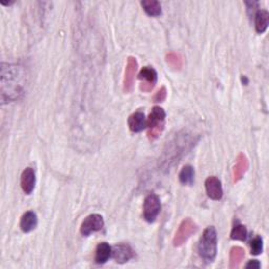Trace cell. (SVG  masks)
<instances>
[{
    "label": "cell",
    "mask_w": 269,
    "mask_h": 269,
    "mask_svg": "<svg viewBox=\"0 0 269 269\" xmlns=\"http://www.w3.org/2000/svg\"><path fill=\"white\" fill-rule=\"evenodd\" d=\"M197 225L196 223L193 222L191 219L188 218L181 222L180 226H179L177 233L174 237L173 244L176 247H179L182 244H184L186 241L188 240L191 235H193L197 231Z\"/></svg>",
    "instance_id": "277c9868"
},
{
    "label": "cell",
    "mask_w": 269,
    "mask_h": 269,
    "mask_svg": "<svg viewBox=\"0 0 269 269\" xmlns=\"http://www.w3.org/2000/svg\"><path fill=\"white\" fill-rule=\"evenodd\" d=\"M249 167V163L247 158L244 154H239L236 160V165L234 167V182L240 181L245 175L246 171H247Z\"/></svg>",
    "instance_id": "7c38bea8"
},
{
    "label": "cell",
    "mask_w": 269,
    "mask_h": 269,
    "mask_svg": "<svg viewBox=\"0 0 269 269\" xmlns=\"http://www.w3.org/2000/svg\"><path fill=\"white\" fill-rule=\"evenodd\" d=\"M260 263H259V261L257 260H252V261H249V262L246 264V268H260Z\"/></svg>",
    "instance_id": "cb8c5ba5"
},
{
    "label": "cell",
    "mask_w": 269,
    "mask_h": 269,
    "mask_svg": "<svg viewBox=\"0 0 269 269\" xmlns=\"http://www.w3.org/2000/svg\"><path fill=\"white\" fill-rule=\"evenodd\" d=\"M141 5L149 16L157 17L162 13L161 4L158 1H156V0H144V1L141 2Z\"/></svg>",
    "instance_id": "e0dca14e"
},
{
    "label": "cell",
    "mask_w": 269,
    "mask_h": 269,
    "mask_svg": "<svg viewBox=\"0 0 269 269\" xmlns=\"http://www.w3.org/2000/svg\"><path fill=\"white\" fill-rule=\"evenodd\" d=\"M193 179H195V169L190 165L184 166L179 174V180L184 185H191L193 183Z\"/></svg>",
    "instance_id": "d6986e66"
},
{
    "label": "cell",
    "mask_w": 269,
    "mask_h": 269,
    "mask_svg": "<svg viewBox=\"0 0 269 269\" xmlns=\"http://www.w3.org/2000/svg\"><path fill=\"white\" fill-rule=\"evenodd\" d=\"M138 70V62L134 58L130 57L128 59V63L125 67V74L123 79V91L125 93H130L134 85V75H136Z\"/></svg>",
    "instance_id": "ba28073f"
},
{
    "label": "cell",
    "mask_w": 269,
    "mask_h": 269,
    "mask_svg": "<svg viewBox=\"0 0 269 269\" xmlns=\"http://www.w3.org/2000/svg\"><path fill=\"white\" fill-rule=\"evenodd\" d=\"M111 256L118 263H125L134 257V250L128 244H118L111 250Z\"/></svg>",
    "instance_id": "30bf717a"
},
{
    "label": "cell",
    "mask_w": 269,
    "mask_h": 269,
    "mask_svg": "<svg viewBox=\"0 0 269 269\" xmlns=\"http://www.w3.org/2000/svg\"><path fill=\"white\" fill-rule=\"evenodd\" d=\"M110 256H111V248L108 243L102 242L97 246L96 256H95V261L97 264L106 263Z\"/></svg>",
    "instance_id": "9a60e30c"
},
{
    "label": "cell",
    "mask_w": 269,
    "mask_h": 269,
    "mask_svg": "<svg viewBox=\"0 0 269 269\" xmlns=\"http://www.w3.org/2000/svg\"><path fill=\"white\" fill-rule=\"evenodd\" d=\"M166 62L173 70H180L182 67V58L176 52H169L166 54Z\"/></svg>",
    "instance_id": "ffe728a7"
},
{
    "label": "cell",
    "mask_w": 269,
    "mask_h": 269,
    "mask_svg": "<svg viewBox=\"0 0 269 269\" xmlns=\"http://www.w3.org/2000/svg\"><path fill=\"white\" fill-rule=\"evenodd\" d=\"M129 126H130V130L134 133L143 131L146 126V120H145L144 114L141 113V111H137V113L130 116Z\"/></svg>",
    "instance_id": "4fadbf2b"
},
{
    "label": "cell",
    "mask_w": 269,
    "mask_h": 269,
    "mask_svg": "<svg viewBox=\"0 0 269 269\" xmlns=\"http://www.w3.org/2000/svg\"><path fill=\"white\" fill-rule=\"evenodd\" d=\"M256 31L259 34L264 33L269 24V14L265 10H260L256 13Z\"/></svg>",
    "instance_id": "2e32d148"
},
{
    "label": "cell",
    "mask_w": 269,
    "mask_h": 269,
    "mask_svg": "<svg viewBox=\"0 0 269 269\" xmlns=\"http://www.w3.org/2000/svg\"><path fill=\"white\" fill-rule=\"evenodd\" d=\"M139 79L144 80L140 84L141 91L151 92L157 82V72L151 66H144L139 74Z\"/></svg>",
    "instance_id": "52a82bcc"
},
{
    "label": "cell",
    "mask_w": 269,
    "mask_h": 269,
    "mask_svg": "<svg viewBox=\"0 0 269 269\" xmlns=\"http://www.w3.org/2000/svg\"><path fill=\"white\" fill-rule=\"evenodd\" d=\"M104 225L102 215L98 214H93L89 215L88 216L84 219L82 222L81 227H80V233L83 236H89L96 231H99L102 229Z\"/></svg>",
    "instance_id": "8992f818"
},
{
    "label": "cell",
    "mask_w": 269,
    "mask_h": 269,
    "mask_svg": "<svg viewBox=\"0 0 269 269\" xmlns=\"http://www.w3.org/2000/svg\"><path fill=\"white\" fill-rule=\"evenodd\" d=\"M246 236H247V229H246L244 225H241V224H237V225H235V227L230 233V238L233 239V240L244 241L246 239Z\"/></svg>",
    "instance_id": "44dd1931"
},
{
    "label": "cell",
    "mask_w": 269,
    "mask_h": 269,
    "mask_svg": "<svg viewBox=\"0 0 269 269\" xmlns=\"http://www.w3.org/2000/svg\"><path fill=\"white\" fill-rule=\"evenodd\" d=\"M27 75L24 67L16 64H1V100L10 102L25 94Z\"/></svg>",
    "instance_id": "6da1fadb"
},
{
    "label": "cell",
    "mask_w": 269,
    "mask_h": 269,
    "mask_svg": "<svg viewBox=\"0 0 269 269\" xmlns=\"http://www.w3.org/2000/svg\"><path fill=\"white\" fill-rule=\"evenodd\" d=\"M37 223H38V220H37L36 214L34 212H27L21 216L20 227L25 233H29V231L35 229Z\"/></svg>",
    "instance_id": "5bb4252c"
},
{
    "label": "cell",
    "mask_w": 269,
    "mask_h": 269,
    "mask_svg": "<svg viewBox=\"0 0 269 269\" xmlns=\"http://www.w3.org/2000/svg\"><path fill=\"white\" fill-rule=\"evenodd\" d=\"M20 184L21 188L25 191V193H27V195H31L36 184V175L33 168L27 167L22 171Z\"/></svg>",
    "instance_id": "8fae6325"
},
{
    "label": "cell",
    "mask_w": 269,
    "mask_h": 269,
    "mask_svg": "<svg viewBox=\"0 0 269 269\" xmlns=\"http://www.w3.org/2000/svg\"><path fill=\"white\" fill-rule=\"evenodd\" d=\"M250 248H251V253L255 256L260 255L263 250V241L261 237H256L250 243Z\"/></svg>",
    "instance_id": "7402d4cb"
},
{
    "label": "cell",
    "mask_w": 269,
    "mask_h": 269,
    "mask_svg": "<svg viewBox=\"0 0 269 269\" xmlns=\"http://www.w3.org/2000/svg\"><path fill=\"white\" fill-rule=\"evenodd\" d=\"M165 111L160 107H155L149 115L146 122L147 137L153 141L158 138L164 130V120H165Z\"/></svg>",
    "instance_id": "3957f363"
},
{
    "label": "cell",
    "mask_w": 269,
    "mask_h": 269,
    "mask_svg": "<svg viewBox=\"0 0 269 269\" xmlns=\"http://www.w3.org/2000/svg\"><path fill=\"white\" fill-rule=\"evenodd\" d=\"M207 196L213 200H220L223 197L222 183L216 177H209L205 181Z\"/></svg>",
    "instance_id": "9c48e42d"
},
{
    "label": "cell",
    "mask_w": 269,
    "mask_h": 269,
    "mask_svg": "<svg viewBox=\"0 0 269 269\" xmlns=\"http://www.w3.org/2000/svg\"><path fill=\"white\" fill-rule=\"evenodd\" d=\"M166 98V88L165 87H161L158 92L156 93L155 97H154V101L155 102H162L165 100Z\"/></svg>",
    "instance_id": "603a6c76"
},
{
    "label": "cell",
    "mask_w": 269,
    "mask_h": 269,
    "mask_svg": "<svg viewBox=\"0 0 269 269\" xmlns=\"http://www.w3.org/2000/svg\"><path fill=\"white\" fill-rule=\"evenodd\" d=\"M216 244H218V237L215 227H207L203 236L200 239L199 243V255L206 262H213L216 256Z\"/></svg>",
    "instance_id": "7a4b0ae2"
},
{
    "label": "cell",
    "mask_w": 269,
    "mask_h": 269,
    "mask_svg": "<svg viewBox=\"0 0 269 269\" xmlns=\"http://www.w3.org/2000/svg\"><path fill=\"white\" fill-rule=\"evenodd\" d=\"M160 209L161 203L158 196L155 195V193H151V195H148L145 198L143 204V215L147 222H154L157 216H158Z\"/></svg>",
    "instance_id": "5b68a950"
},
{
    "label": "cell",
    "mask_w": 269,
    "mask_h": 269,
    "mask_svg": "<svg viewBox=\"0 0 269 269\" xmlns=\"http://www.w3.org/2000/svg\"><path fill=\"white\" fill-rule=\"evenodd\" d=\"M245 257V250L242 247L239 246H235L230 250V257H229V266L230 268H236L239 264L242 262V260Z\"/></svg>",
    "instance_id": "ac0fdd59"
}]
</instances>
